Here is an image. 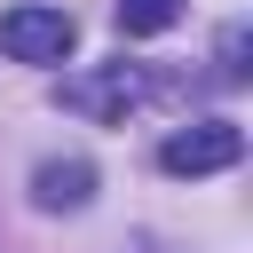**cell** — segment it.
<instances>
[{
  "label": "cell",
  "instance_id": "6da1fadb",
  "mask_svg": "<svg viewBox=\"0 0 253 253\" xmlns=\"http://www.w3.org/2000/svg\"><path fill=\"white\" fill-rule=\"evenodd\" d=\"M150 95V71L142 63H87V71H71L63 87H55V103L63 111H79V119H95V126H111V119H126L134 103Z\"/></svg>",
  "mask_w": 253,
  "mask_h": 253
},
{
  "label": "cell",
  "instance_id": "7a4b0ae2",
  "mask_svg": "<svg viewBox=\"0 0 253 253\" xmlns=\"http://www.w3.org/2000/svg\"><path fill=\"white\" fill-rule=\"evenodd\" d=\"M237 158H245V126H237V119H198V126H174V134L158 142V166L182 174V182H198V174H229Z\"/></svg>",
  "mask_w": 253,
  "mask_h": 253
},
{
  "label": "cell",
  "instance_id": "3957f363",
  "mask_svg": "<svg viewBox=\"0 0 253 253\" xmlns=\"http://www.w3.org/2000/svg\"><path fill=\"white\" fill-rule=\"evenodd\" d=\"M71 40H79V24L63 8H47V0H24V8L0 16V55L8 63H63Z\"/></svg>",
  "mask_w": 253,
  "mask_h": 253
},
{
  "label": "cell",
  "instance_id": "277c9868",
  "mask_svg": "<svg viewBox=\"0 0 253 253\" xmlns=\"http://www.w3.org/2000/svg\"><path fill=\"white\" fill-rule=\"evenodd\" d=\"M95 198V166L87 158H40L32 166V206L40 213H79Z\"/></svg>",
  "mask_w": 253,
  "mask_h": 253
},
{
  "label": "cell",
  "instance_id": "5b68a950",
  "mask_svg": "<svg viewBox=\"0 0 253 253\" xmlns=\"http://www.w3.org/2000/svg\"><path fill=\"white\" fill-rule=\"evenodd\" d=\"M111 16H119L126 40H150V32H174L182 24V0H111Z\"/></svg>",
  "mask_w": 253,
  "mask_h": 253
},
{
  "label": "cell",
  "instance_id": "8992f818",
  "mask_svg": "<svg viewBox=\"0 0 253 253\" xmlns=\"http://www.w3.org/2000/svg\"><path fill=\"white\" fill-rule=\"evenodd\" d=\"M245 55H253V32H245V24H221V47H213V63H221V79H245V71H253Z\"/></svg>",
  "mask_w": 253,
  "mask_h": 253
},
{
  "label": "cell",
  "instance_id": "52a82bcc",
  "mask_svg": "<svg viewBox=\"0 0 253 253\" xmlns=\"http://www.w3.org/2000/svg\"><path fill=\"white\" fill-rule=\"evenodd\" d=\"M134 253H166V245H158V237H134Z\"/></svg>",
  "mask_w": 253,
  "mask_h": 253
}]
</instances>
